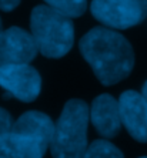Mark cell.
<instances>
[{"label":"cell","mask_w":147,"mask_h":158,"mask_svg":"<svg viewBox=\"0 0 147 158\" xmlns=\"http://www.w3.org/2000/svg\"><path fill=\"white\" fill-rule=\"evenodd\" d=\"M11 125H13V121H11L10 114L4 108L0 107V135L10 131Z\"/></svg>","instance_id":"13"},{"label":"cell","mask_w":147,"mask_h":158,"mask_svg":"<svg viewBox=\"0 0 147 158\" xmlns=\"http://www.w3.org/2000/svg\"><path fill=\"white\" fill-rule=\"evenodd\" d=\"M47 6L67 17H79L87 9V0H44Z\"/></svg>","instance_id":"12"},{"label":"cell","mask_w":147,"mask_h":158,"mask_svg":"<svg viewBox=\"0 0 147 158\" xmlns=\"http://www.w3.org/2000/svg\"><path fill=\"white\" fill-rule=\"evenodd\" d=\"M30 29L37 50L46 57L59 59L73 47V23L67 16L50 6H37L33 9Z\"/></svg>","instance_id":"3"},{"label":"cell","mask_w":147,"mask_h":158,"mask_svg":"<svg viewBox=\"0 0 147 158\" xmlns=\"http://www.w3.org/2000/svg\"><path fill=\"white\" fill-rule=\"evenodd\" d=\"M83 158H124V155L111 143L106 140H97L87 145Z\"/></svg>","instance_id":"11"},{"label":"cell","mask_w":147,"mask_h":158,"mask_svg":"<svg viewBox=\"0 0 147 158\" xmlns=\"http://www.w3.org/2000/svg\"><path fill=\"white\" fill-rule=\"evenodd\" d=\"M90 118L100 135L106 138L116 137L121 128L119 101L109 94L96 97L90 108Z\"/></svg>","instance_id":"8"},{"label":"cell","mask_w":147,"mask_h":158,"mask_svg":"<svg viewBox=\"0 0 147 158\" xmlns=\"http://www.w3.org/2000/svg\"><path fill=\"white\" fill-rule=\"evenodd\" d=\"M90 10L100 23L111 29H129L147 16L136 0H93Z\"/></svg>","instance_id":"4"},{"label":"cell","mask_w":147,"mask_h":158,"mask_svg":"<svg viewBox=\"0 0 147 158\" xmlns=\"http://www.w3.org/2000/svg\"><path fill=\"white\" fill-rule=\"evenodd\" d=\"M141 97H143V100H144V103H146V106H147V81H146V84L143 85V90H141Z\"/></svg>","instance_id":"15"},{"label":"cell","mask_w":147,"mask_h":158,"mask_svg":"<svg viewBox=\"0 0 147 158\" xmlns=\"http://www.w3.org/2000/svg\"><path fill=\"white\" fill-rule=\"evenodd\" d=\"M121 123L134 140L147 143V106L140 93L124 91L119 98Z\"/></svg>","instance_id":"7"},{"label":"cell","mask_w":147,"mask_h":158,"mask_svg":"<svg viewBox=\"0 0 147 158\" xmlns=\"http://www.w3.org/2000/svg\"><path fill=\"white\" fill-rule=\"evenodd\" d=\"M2 30L3 29H2V19H0V33H2Z\"/></svg>","instance_id":"17"},{"label":"cell","mask_w":147,"mask_h":158,"mask_svg":"<svg viewBox=\"0 0 147 158\" xmlns=\"http://www.w3.org/2000/svg\"><path fill=\"white\" fill-rule=\"evenodd\" d=\"M53 130H54V124L50 117L39 111H27L17 121L13 123L10 131L32 138L36 143L41 144L43 147L49 148Z\"/></svg>","instance_id":"9"},{"label":"cell","mask_w":147,"mask_h":158,"mask_svg":"<svg viewBox=\"0 0 147 158\" xmlns=\"http://www.w3.org/2000/svg\"><path fill=\"white\" fill-rule=\"evenodd\" d=\"M89 106L81 100L67 101L54 124L50 151L53 158H83L87 150Z\"/></svg>","instance_id":"2"},{"label":"cell","mask_w":147,"mask_h":158,"mask_svg":"<svg viewBox=\"0 0 147 158\" xmlns=\"http://www.w3.org/2000/svg\"><path fill=\"white\" fill-rule=\"evenodd\" d=\"M136 2L140 4V6H141V7L144 9V10L147 11V0H136Z\"/></svg>","instance_id":"16"},{"label":"cell","mask_w":147,"mask_h":158,"mask_svg":"<svg viewBox=\"0 0 147 158\" xmlns=\"http://www.w3.org/2000/svg\"><path fill=\"white\" fill-rule=\"evenodd\" d=\"M19 3H20V0H0V10L10 11L17 7Z\"/></svg>","instance_id":"14"},{"label":"cell","mask_w":147,"mask_h":158,"mask_svg":"<svg viewBox=\"0 0 147 158\" xmlns=\"http://www.w3.org/2000/svg\"><path fill=\"white\" fill-rule=\"evenodd\" d=\"M141 158H147V157H141Z\"/></svg>","instance_id":"18"},{"label":"cell","mask_w":147,"mask_h":158,"mask_svg":"<svg viewBox=\"0 0 147 158\" xmlns=\"http://www.w3.org/2000/svg\"><path fill=\"white\" fill-rule=\"evenodd\" d=\"M0 87H3L9 96L30 103L40 94L41 78L29 63L9 64L0 67Z\"/></svg>","instance_id":"5"},{"label":"cell","mask_w":147,"mask_h":158,"mask_svg":"<svg viewBox=\"0 0 147 158\" xmlns=\"http://www.w3.org/2000/svg\"><path fill=\"white\" fill-rule=\"evenodd\" d=\"M33 36L20 27H10L0 33V67L30 63L37 54Z\"/></svg>","instance_id":"6"},{"label":"cell","mask_w":147,"mask_h":158,"mask_svg":"<svg viewBox=\"0 0 147 158\" xmlns=\"http://www.w3.org/2000/svg\"><path fill=\"white\" fill-rule=\"evenodd\" d=\"M80 52L104 85L126 78L134 66V53L121 34L110 29L96 27L81 37Z\"/></svg>","instance_id":"1"},{"label":"cell","mask_w":147,"mask_h":158,"mask_svg":"<svg viewBox=\"0 0 147 158\" xmlns=\"http://www.w3.org/2000/svg\"><path fill=\"white\" fill-rule=\"evenodd\" d=\"M46 151L41 144L13 131L0 135V158H43Z\"/></svg>","instance_id":"10"}]
</instances>
